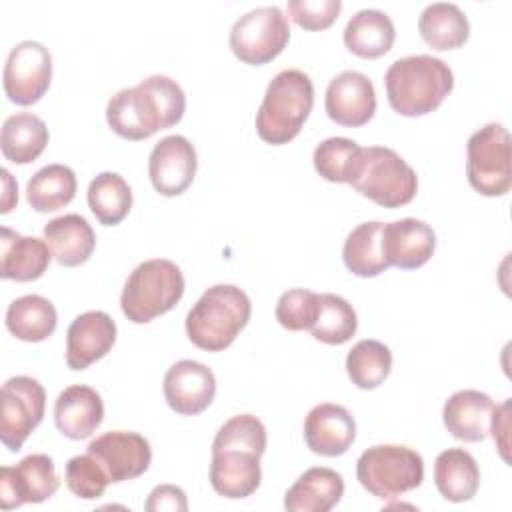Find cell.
<instances>
[{"label": "cell", "instance_id": "33", "mask_svg": "<svg viewBox=\"0 0 512 512\" xmlns=\"http://www.w3.org/2000/svg\"><path fill=\"white\" fill-rule=\"evenodd\" d=\"M88 206L104 226L120 224L132 208V190L116 172H100L88 186Z\"/></svg>", "mask_w": 512, "mask_h": 512}, {"label": "cell", "instance_id": "4", "mask_svg": "<svg viewBox=\"0 0 512 512\" xmlns=\"http://www.w3.org/2000/svg\"><path fill=\"white\" fill-rule=\"evenodd\" d=\"M252 314L248 294L234 284L210 286L186 314L188 340L206 352L226 350Z\"/></svg>", "mask_w": 512, "mask_h": 512}, {"label": "cell", "instance_id": "13", "mask_svg": "<svg viewBox=\"0 0 512 512\" xmlns=\"http://www.w3.org/2000/svg\"><path fill=\"white\" fill-rule=\"evenodd\" d=\"M60 478L48 454H30L16 466L0 468V506L18 508L26 502L40 504L56 494Z\"/></svg>", "mask_w": 512, "mask_h": 512}, {"label": "cell", "instance_id": "12", "mask_svg": "<svg viewBox=\"0 0 512 512\" xmlns=\"http://www.w3.org/2000/svg\"><path fill=\"white\" fill-rule=\"evenodd\" d=\"M50 82L52 56L44 44L36 40H22L8 52L2 84L10 102L18 106H32L48 92Z\"/></svg>", "mask_w": 512, "mask_h": 512}, {"label": "cell", "instance_id": "31", "mask_svg": "<svg viewBox=\"0 0 512 512\" xmlns=\"http://www.w3.org/2000/svg\"><path fill=\"white\" fill-rule=\"evenodd\" d=\"M382 228L378 220L358 224L344 240L342 260L348 272L360 278H374L388 268L382 254Z\"/></svg>", "mask_w": 512, "mask_h": 512}, {"label": "cell", "instance_id": "38", "mask_svg": "<svg viewBox=\"0 0 512 512\" xmlns=\"http://www.w3.org/2000/svg\"><path fill=\"white\" fill-rule=\"evenodd\" d=\"M64 480H66L68 490L82 500L100 498L104 494L106 486L110 484L104 468L88 452L72 456L68 460Z\"/></svg>", "mask_w": 512, "mask_h": 512}, {"label": "cell", "instance_id": "16", "mask_svg": "<svg viewBox=\"0 0 512 512\" xmlns=\"http://www.w3.org/2000/svg\"><path fill=\"white\" fill-rule=\"evenodd\" d=\"M166 404L180 416L204 412L216 396L214 372L196 360H178L164 374Z\"/></svg>", "mask_w": 512, "mask_h": 512}, {"label": "cell", "instance_id": "19", "mask_svg": "<svg viewBox=\"0 0 512 512\" xmlns=\"http://www.w3.org/2000/svg\"><path fill=\"white\" fill-rule=\"evenodd\" d=\"M434 248L436 234L424 220L402 218L382 228V254L388 266L416 270L432 258Z\"/></svg>", "mask_w": 512, "mask_h": 512}, {"label": "cell", "instance_id": "22", "mask_svg": "<svg viewBox=\"0 0 512 512\" xmlns=\"http://www.w3.org/2000/svg\"><path fill=\"white\" fill-rule=\"evenodd\" d=\"M46 240L22 236L8 226H2L0 238V276L4 280L30 282L38 280L52 260Z\"/></svg>", "mask_w": 512, "mask_h": 512}, {"label": "cell", "instance_id": "27", "mask_svg": "<svg viewBox=\"0 0 512 512\" xmlns=\"http://www.w3.org/2000/svg\"><path fill=\"white\" fill-rule=\"evenodd\" d=\"M434 482L448 502H468L480 486V470L474 456L464 448H448L436 456Z\"/></svg>", "mask_w": 512, "mask_h": 512}, {"label": "cell", "instance_id": "18", "mask_svg": "<svg viewBox=\"0 0 512 512\" xmlns=\"http://www.w3.org/2000/svg\"><path fill=\"white\" fill-rule=\"evenodd\" d=\"M116 342V322L102 310H88L72 320L66 332V364L70 370H86L104 358Z\"/></svg>", "mask_w": 512, "mask_h": 512}, {"label": "cell", "instance_id": "9", "mask_svg": "<svg viewBox=\"0 0 512 512\" xmlns=\"http://www.w3.org/2000/svg\"><path fill=\"white\" fill-rule=\"evenodd\" d=\"M466 176L470 186L482 196L496 198L510 192V134L502 124L490 122L468 138Z\"/></svg>", "mask_w": 512, "mask_h": 512}, {"label": "cell", "instance_id": "36", "mask_svg": "<svg viewBox=\"0 0 512 512\" xmlns=\"http://www.w3.org/2000/svg\"><path fill=\"white\" fill-rule=\"evenodd\" d=\"M360 158H362V146H358V142L344 136H332L322 140L314 148L312 162L316 172L324 180L350 184L358 170Z\"/></svg>", "mask_w": 512, "mask_h": 512}, {"label": "cell", "instance_id": "11", "mask_svg": "<svg viewBox=\"0 0 512 512\" xmlns=\"http://www.w3.org/2000/svg\"><path fill=\"white\" fill-rule=\"evenodd\" d=\"M46 392L32 376H12L2 384L0 440L10 452H18L44 418Z\"/></svg>", "mask_w": 512, "mask_h": 512}, {"label": "cell", "instance_id": "24", "mask_svg": "<svg viewBox=\"0 0 512 512\" xmlns=\"http://www.w3.org/2000/svg\"><path fill=\"white\" fill-rule=\"evenodd\" d=\"M344 496L342 476L326 466L308 468L284 494L288 512H328Z\"/></svg>", "mask_w": 512, "mask_h": 512}, {"label": "cell", "instance_id": "8", "mask_svg": "<svg viewBox=\"0 0 512 512\" xmlns=\"http://www.w3.org/2000/svg\"><path fill=\"white\" fill-rule=\"evenodd\" d=\"M356 478L374 498L396 500L422 484L424 460L408 446L378 444L360 454Z\"/></svg>", "mask_w": 512, "mask_h": 512}, {"label": "cell", "instance_id": "35", "mask_svg": "<svg viewBox=\"0 0 512 512\" xmlns=\"http://www.w3.org/2000/svg\"><path fill=\"white\" fill-rule=\"evenodd\" d=\"M358 328V318L356 310L352 304L338 296V294H320L318 302V314L316 320L310 328L312 336L318 342L330 344V346H340L348 342Z\"/></svg>", "mask_w": 512, "mask_h": 512}, {"label": "cell", "instance_id": "14", "mask_svg": "<svg viewBox=\"0 0 512 512\" xmlns=\"http://www.w3.org/2000/svg\"><path fill=\"white\" fill-rule=\"evenodd\" d=\"M86 452L98 460L110 484L142 476L152 462L150 442L142 434L128 430H110L96 436Z\"/></svg>", "mask_w": 512, "mask_h": 512}, {"label": "cell", "instance_id": "39", "mask_svg": "<svg viewBox=\"0 0 512 512\" xmlns=\"http://www.w3.org/2000/svg\"><path fill=\"white\" fill-rule=\"evenodd\" d=\"M342 10L340 0H290L288 14L304 30H326L330 28Z\"/></svg>", "mask_w": 512, "mask_h": 512}, {"label": "cell", "instance_id": "30", "mask_svg": "<svg viewBox=\"0 0 512 512\" xmlns=\"http://www.w3.org/2000/svg\"><path fill=\"white\" fill-rule=\"evenodd\" d=\"M54 304L40 294H26L10 302L6 310L8 332L22 342H42L56 330Z\"/></svg>", "mask_w": 512, "mask_h": 512}, {"label": "cell", "instance_id": "29", "mask_svg": "<svg viewBox=\"0 0 512 512\" xmlns=\"http://www.w3.org/2000/svg\"><path fill=\"white\" fill-rule=\"evenodd\" d=\"M418 32L432 50H454L468 42L470 24L456 4L434 2L420 12Z\"/></svg>", "mask_w": 512, "mask_h": 512}, {"label": "cell", "instance_id": "7", "mask_svg": "<svg viewBox=\"0 0 512 512\" xmlns=\"http://www.w3.org/2000/svg\"><path fill=\"white\" fill-rule=\"evenodd\" d=\"M350 186L382 208H400L414 200L418 176L414 168L392 148H362V158Z\"/></svg>", "mask_w": 512, "mask_h": 512}, {"label": "cell", "instance_id": "17", "mask_svg": "<svg viewBox=\"0 0 512 512\" xmlns=\"http://www.w3.org/2000/svg\"><path fill=\"white\" fill-rule=\"evenodd\" d=\"M326 114L332 122L348 128L364 126L376 112V92L370 78L356 70L334 76L326 88Z\"/></svg>", "mask_w": 512, "mask_h": 512}, {"label": "cell", "instance_id": "2", "mask_svg": "<svg viewBox=\"0 0 512 512\" xmlns=\"http://www.w3.org/2000/svg\"><path fill=\"white\" fill-rule=\"evenodd\" d=\"M186 110L184 90L176 80L154 74L116 92L106 104V122L124 140H146L178 124Z\"/></svg>", "mask_w": 512, "mask_h": 512}, {"label": "cell", "instance_id": "26", "mask_svg": "<svg viewBox=\"0 0 512 512\" xmlns=\"http://www.w3.org/2000/svg\"><path fill=\"white\" fill-rule=\"evenodd\" d=\"M396 30L388 14L366 8L356 12L344 28V44L358 58L374 60L390 52Z\"/></svg>", "mask_w": 512, "mask_h": 512}, {"label": "cell", "instance_id": "5", "mask_svg": "<svg viewBox=\"0 0 512 512\" xmlns=\"http://www.w3.org/2000/svg\"><path fill=\"white\" fill-rule=\"evenodd\" d=\"M314 106V84L308 74L296 68L278 72L256 112L258 136L274 146L294 140Z\"/></svg>", "mask_w": 512, "mask_h": 512}, {"label": "cell", "instance_id": "21", "mask_svg": "<svg viewBox=\"0 0 512 512\" xmlns=\"http://www.w3.org/2000/svg\"><path fill=\"white\" fill-rule=\"evenodd\" d=\"M104 420V402L100 394L86 384L64 388L54 402V422L62 436L84 440L96 432Z\"/></svg>", "mask_w": 512, "mask_h": 512}, {"label": "cell", "instance_id": "34", "mask_svg": "<svg viewBox=\"0 0 512 512\" xmlns=\"http://www.w3.org/2000/svg\"><path fill=\"white\" fill-rule=\"evenodd\" d=\"M392 370V352L380 340H360L346 356V372L354 386L362 390L378 388Z\"/></svg>", "mask_w": 512, "mask_h": 512}, {"label": "cell", "instance_id": "23", "mask_svg": "<svg viewBox=\"0 0 512 512\" xmlns=\"http://www.w3.org/2000/svg\"><path fill=\"white\" fill-rule=\"evenodd\" d=\"M494 400L480 390H458L446 402L442 420L446 430L462 442H482L490 434Z\"/></svg>", "mask_w": 512, "mask_h": 512}, {"label": "cell", "instance_id": "25", "mask_svg": "<svg viewBox=\"0 0 512 512\" xmlns=\"http://www.w3.org/2000/svg\"><path fill=\"white\" fill-rule=\"evenodd\" d=\"M44 240L54 260L68 268L84 264L96 248V234L88 220L80 214L52 218L44 226Z\"/></svg>", "mask_w": 512, "mask_h": 512}, {"label": "cell", "instance_id": "20", "mask_svg": "<svg viewBox=\"0 0 512 512\" xmlns=\"http://www.w3.org/2000/svg\"><path fill=\"white\" fill-rule=\"evenodd\" d=\"M354 438L356 422L352 414L340 404H318L308 412L304 420L306 446L318 456H342L348 452Z\"/></svg>", "mask_w": 512, "mask_h": 512}, {"label": "cell", "instance_id": "10", "mask_svg": "<svg viewBox=\"0 0 512 512\" xmlns=\"http://www.w3.org/2000/svg\"><path fill=\"white\" fill-rule=\"evenodd\" d=\"M290 40L288 18L278 6H258L240 16L230 30L232 54L250 66H262L282 54Z\"/></svg>", "mask_w": 512, "mask_h": 512}, {"label": "cell", "instance_id": "41", "mask_svg": "<svg viewBox=\"0 0 512 512\" xmlns=\"http://www.w3.org/2000/svg\"><path fill=\"white\" fill-rule=\"evenodd\" d=\"M508 430H510V398H506L500 406H494L492 418H490V432H492V438H494L504 462H510V458H508V448H510Z\"/></svg>", "mask_w": 512, "mask_h": 512}, {"label": "cell", "instance_id": "40", "mask_svg": "<svg viewBox=\"0 0 512 512\" xmlns=\"http://www.w3.org/2000/svg\"><path fill=\"white\" fill-rule=\"evenodd\" d=\"M146 510L148 512H162V510L186 512L188 500H186V494L182 488H178L174 484H160L150 492V496L146 500Z\"/></svg>", "mask_w": 512, "mask_h": 512}, {"label": "cell", "instance_id": "15", "mask_svg": "<svg viewBox=\"0 0 512 512\" xmlns=\"http://www.w3.org/2000/svg\"><path fill=\"white\" fill-rule=\"evenodd\" d=\"M198 158L192 142L180 134L164 136L150 152L148 176L162 196H180L194 182Z\"/></svg>", "mask_w": 512, "mask_h": 512}, {"label": "cell", "instance_id": "37", "mask_svg": "<svg viewBox=\"0 0 512 512\" xmlns=\"http://www.w3.org/2000/svg\"><path fill=\"white\" fill-rule=\"evenodd\" d=\"M318 302L320 294L304 288H292L286 290L278 302H276V320L282 328L300 332V330H310L316 314H318Z\"/></svg>", "mask_w": 512, "mask_h": 512}, {"label": "cell", "instance_id": "3", "mask_svg": "<svg viewBox=\"0 0 512 512\" xmlns=\"http://www.w3.org/2000/svg\"><path fill=\"white\" fill-rule=\"evenodd\" d=\"M384 86L390 108L400 116L416 118L434 112L444 102L454 88V74L436 56H404L388 66Z\"/></svg>", "mask_w": 512, "mask_h": 512}, {"label": "cell", "instance_id": "42", "mask_svg": "<svg viewBox=\"0 0 512 512\" xmlns=\"http://www.w3.org/2000/svg\"><path fill=\"white\" fill-rule=\"evenodd\" d=\"M2 182H4V198H2L0 212L8 214L14 208V204L18 202V184L14 182L12 174L6 168L2 170Z\"/></svg>", "mask_w": 512, "mask_h": 512}, {"label": "cell", "instance_id": "32", "mask_svg": "<svg viewBox=\"0 0 512 512\" xmlns=\"http://www.w3.org/2000/svg\"><path fill=\"white\" fill-rule=\"evenodd\" d=\"M76 174L64 164H48L26 182V200L36 212H56L76 196Z\"/></svg>", "mask_w": 512, "mask_h": 512}, {"label": "cell", "instance_id": "28", "mask_svg": "<svg viewBox=\"0 0 512 512\" xmlns=\"http://www.w3.org/2000/svg\"><path fill=\"white\" fill-rule=\"evenodd\" d=\"M48 128L44 120L32 112H16L2 124L0 150L14 164L34 162L48 144Z\"/></svg>", "mask_w": 512, "mask_h": 512}, {"label": "cell", "instance_id": "1", "mask_svg": "<svg viewBox=\"0 0 512 512\" xmlns=\"http://www.w3.org/2000/svg\"><path fill=\"white\" fill-rule=\"evenodd\" d=\"M264 452L266 428L254 414H236L226 420L212 442L210 484L214 492L230 500L254 494L262 480Z\"/></svg>", "mask_w": 512, "mask_h": 512}, {"label": "cell", "instance_id": "6", "mask_svg": "<svg viewBox=\"0 0 512 512\" xmlns=\"http://www.w3.org/2000/svg\"><path fill=\"white\" fill-rule=\"evenodd\" d=\"M182 270L166 258L138 264L120 294V308L134 324H146L170 312L184 296Z\"/></svg>", "mask_w": 512, "mask_h": 512}]
</instances>
